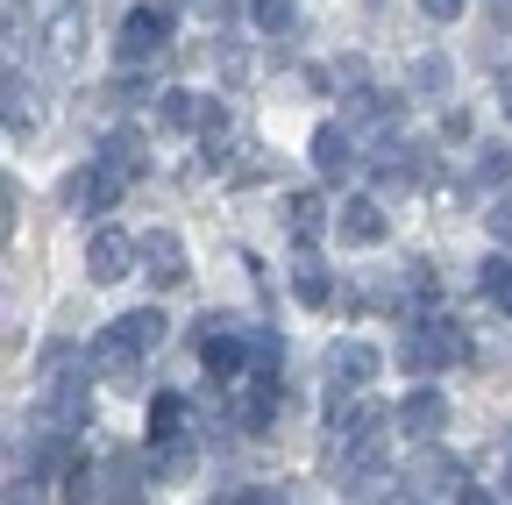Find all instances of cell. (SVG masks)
Segmentation results:
<instances>
[{"label": "cell", "instance_id": "obj_1", "mask_svg": "<svg viewBox=\"0 0 512 505\" xmlns=\"http://www.w3.org/2000/svg\"><path fill=\"white\" fill-rule=\"evenodd\" d=\"M384 427H392V413H384V406H363V413L349 420V434H342V449H335L356 498H370V484L384 477Z\"/></svg>", "mask_w": 512, "mask_h": 505}, {"label": "cell", "instance_id": "obj_2", "mask_svg": "<svg viewBox=\"0 0 512 505\" xmlns=\"http://www.w3.org/2000/svg\"><path fill=\"white\" fill-rule=\"evenodd\" d=\"M86 370H93V377H107L114 392H136V385H143V342H136V335H128V328L114 321V328H100V335H93V349H86Z\"/></svg>", "mask_w": 512, "mask_h": 505}, {"label": "cell", "instance_id": "obj_3", "mask_svg": "<svg viewBox=\"0 0 512 505\" xmlns=\"http://www.w3.org/2000/svg\"><path fill=\"white\" fill-rule=\"evenodd\" d=\"M200 363L214 385H235V377H249V335H235V321L221 313L214 328H200Z\"/></svg>", "mask_w": 512, "mask_h": 505}, {"label": "cell", "instance_id": "obj_4", "mask_svg": "<svg viewBox=\"0 0 512 505\" xmlns=\"http://www.w3.org/2000/svg\"><path fill=\"white\" fill-rule=\"evenodd\" d=\"M164 43H171V8H136L114 36L121 65H150V57H164Z\"/></svg>", "mask_w": 512, "mask_h": 505}, {"label": "cell", "instance_id": "obj_5", "mask_svg": "<svg viewBox=\"0 0 512 505\" xmlns=\"http://www.w3.org/2000/svg\"><path fill=\"white\" fill-rule=\"evenodd\" d=\"M470 342H463V328L456 321H434V313H420L413 321V342H406V363L413 370H441V363H456Z\"/></svg>", "mask_w": 512, "mask_h": 505}, {"label": "cell", "instance_id": "obj_6", "mask_svg": "<svg viewBox=\"0 0 512 505\" xmlns=\"http://www.w3.org/2000/svg\"><path fill=\"white\" fill-rule=\"evenodd\" d=\"M377 377V349H363V342H342L335 356H328V413H342L363 385Z\"/></svg>", "mask_w": 512, "mask_h": 505}, {"label": "cell", "instance_id": "obj_7", "mask_svg": "<svg viewBox=\"0 0 512 505\" xmlns=\"http://www.w3.org/2000/svg\"><path fill=\"white\" fill-rule=\"evenodd\" d=\"M399 484H406L399 498H456V491H463V463H456V456H441V449H420V456L406 463Z\"/></svg>", "mask_w": 512, "mask_h": 505}, {"label": "cell", "instance_id": "obj_8", "mask_svg": "<svg viewBox=\"0 0 512 505\" xmlns=\"http://www.w3.org/2000/svg\"><path fill=\"white\" fill-rule=\"evenodd\" d=\"M0 121H8V136H36L43 129V100H36V86H29V72H0Z\"/></svg>", "mask_w": 512, "mask_h": 505}, {"label": "cell", "instance_id": "obj_9", "mask_svg": "<svg viewBox=\"0 0 512 505\" xmlns=\"http://www.w3.org/2000/svg\"><path fill=\"white\" fill-rule=\"evenodd\" d=\"M86 271H93V285H121L128 271H136V242H128L121 228H100L86 242Z\"/></svg>", "mask_w": 512, "mask_h": 505}, {"label": "cell", "instance_id": "obj_10", "mask_svg": "<svg viewBox=\"0 0 512 505\" xmlns=\"http://www.w3.org/2000/svg\"><path fill=\"white\" fill-rule=\"evenodd\" d=\"M136 257L150 264V278H157L164 292H178V285H185V249H178V235H171V228H150V235L136 242Z\"/></svg>", "mask_w": 512, "mask_h": 505}, {"label": "cell", "instance_id": "obj_11", "mask_svg": "<svg viewBox=\"0 0 512 505\" xmlns=\"http://www.w3.org/2000/svg\"><path fill=\"white\" fill-rule=\"evenodd\" d=\"M43 36H50V57H57V65H79V50H86V8H79V0H64Z\"/></svg>", "mask_w": 512, "mask_h": 505}, {"label": "cell", "instance_id": "obj_12", "mask_svg": "<svg viewBox=\"0 0 512 505\" xmlns=\"http://www.w3.org/2000/svg\"><path fill=\"white\" fill-rule=\"evenodd\" d=\"M441 420H448V399H441L434 385H420V392L399 406V427H406V434H420V441H434V434H441Z\"/></svg>", "mask_w": 512, "mask_h": 505}, {"label": "cell", "instance_id": "obj_13", "mask_svg": "<svg viewBox=\"0 0 512 505\" xmlns=\"http://www.w3.org/2000/svg\"><path fill=\"white\" fill-rule=\"evenodd\" d=\"M121 193H128V178H121V171H107V164H93V171L72 185V200H86V214H107Z\"/></svg>", "mask_w": 512, "mask_h": 505}, {"label": "cell", "instance_id": "obj_14", "mask_svg": "<svg viewBox=\"0 0 512 505\" xmlns=\"http://www.w3.org/2000/svg\"><path fill=\"white\" fill-rule=\"evenodd\" d=\"M313 171H320V178H349V171H356L342 129H320V136H313Z\"/></svg>", "mask_w": 512, "mask_h": 505}, {"label": "cell", "instance_id": "obj_15", "mask_svg": "<svg viewBox=\"0 0 512 505\" xmlns=\"http://www.w3.org/2000/svg\"><path fill=\"white\" fill-rule=\"evenodd\" d=\"M342 242H356V249L384 242V207H377V200H356V207H342Z\"/></svg>", "mask_w": 512, "mask_h": 505}, {"label": "cell", "instance_id": "obj_16", "mask_svg": "<svg viewBox=\"0 0 512 505\" xmlns=\"http://www.w3.org/2000/svg\"><path fill=\"white\" fill-rule=\"evenodd\" d=\"M100 164L121 171V178H136V171H143V136H136V129H114L107 150H100Z\"/></svg>", "mask_w": 512, "mask_h": 505}, {"label": "cell", "instance_id": "obj_17", "mask_svg": "<svg viewBox=\"0 0 512 505\" xmlns=\"http://www.w3.org/2000/svg\"><path fill=\"white\" fill-rule=\"evenodd\" d=\"M150 441H185V399H178V392H157V406H150Z\"/></svg>", "mask_w": 512, "mask_h": 505}, {"label": "cell", "instance_id": "obj_18", "mask_svg": "<svg viewBox=\"0 0 512 505\" xmlns=\"http://www.w3.org/2000/svg\"><path fill=\"white\" fill-rule=\"evenodd\" d=\"M285 221H292V235H299V242H320V228H328V207H320V193H299Z\"/></svg>", "mask_w": 512, "mask_h": 505}, {"label": "cell", "instance_id": "obj_19", "mask_svg": "<svg viewBox=\"0 0 512 505\" xmlns=\"http://www.w3.org/2000/svg\"><path fill=\"white\" fill-rule=\"evenodd\" d=\"M292 292H299V306H328V292H335V285H328V271L306 257V264L292 271Z\"/></svg>", "mask_w": 512, "mask_h": 505}, {"label": "cell", "instance_id": "obj_20", "mask_svg": "<svg viewBox=\"0 0 512 505\" xmlns=\"http://www.w3.org/2000/svg\"><path fill=\"white\" fill-rule=\"evenodd\" d=\"M271 413H278V385H271V377H256V392L242 406V427H271Z\"/></svg>", "mask_w": 512, "mask_h": 505}, {"label": "cell", "instance_id": "obj_21", "mask_svg": "<svg viewBox=\"0 0 512 505\" xmlns=\"http://www.w3.org/2000/svg\"><path fill=\"white\" fill-rule=\"evenodd\" d=\"M249 15H256V29H264V36H285V29H292V0H249Z\"/></svg>", "mask_w": 512, "mask_h": 505}, {"label": "cell", "instance_id": "obj_22", "mask_svg": "<svg viewBox=\"0 0 512 505\" xmlns=\"http://www.w3.org/2000/svg\"><path fill=\"white\" fill-rule=\"evenodd\" d=\"M121 328L136 335L143 349H157V342H164V313H157V306H143V313H121Z\"/></svg>", "mask_w": 512, "mask_h": 505}, {"label": "cell", "instance_id": "obj_23", "mask_svg": "<svg viewBox=\"0 0 512 505\" xmlns=\"http://www.w3.org/2000/svg\"><path fill=\"white\" fill-rule=\"evenodd\" d=\"M157 121H164V129H192V121H200V100H192V93H164Z\"/></svg>", "mask_w": 512, "mask_h": 505}, {"label": "cell", "instance_id": "obj_24", "mask_svg": "<svg viewBox=\"0 0 512 505\" xmlns=\"http://www.w3.org/2000/svg\"><path fill=\"white\" fill-rule=\"evenodd\" d=\"M349 114H356V121H392V114H399V93H356Z\"/></svg>", "mask_w": 512, "mask_h": 505}, {"label": "cell", "instance_id": "obj_25", "mask_svg": "<svg viewBox=\"0 0 512 505\" xmlns=\"http://www.w3.org/2000/svg\"><path fill=\"white\" fill-rule=\"evenodd\" d=\"M477 178H484V185H505V178H512V150H498V143H491V150L477 157Z\"/></svg>", "mask_w": 512, "mask_h": 505}, {"label": "cell", "instance_id": "obj_26", "mask_svg": "<svg viewBox=\"0 0 512 505\" xmlns=\"http://www.w3.org/2000/svg\"><path fill=\"white\" fill-rule=\"evenodd\" d=\"M484 292H491V299H505V313H512V264H498V257H491V264H484Z\"/></svg>", "mask_w": 512, "mask_h": 505}, {"label": "cell", "instance_id": "obj_27", "mask_svg": "<svg viewBox=\"0 0 512 505\" xmlns=\"http://www.w3.org/2000/svg\"><path fill=\"white\" fill-rule=\"evenodd\" d=\"M413 86H420V93H441V86H448V65H441V57H420V65H413Z\"/></svg>", "mask_w": 512, "mask_h": 505}, {"label": "cell", "instance_id": "obj_28", "mask_svg": "<svg viewBox=\"0 0 512 505\" xmlns=\"http://www.w3.org/2000/svg\"><path fill=\"white\" fill-rule=\"evenodd\" d=\"M491 235H498V242L512 249V207H491Z\"/></svg>", "mask_w": 512, "mask_h": 505}, {"label": "cell", "instance_id": "obj_29", "mask_svg": "<svg viewBox=\"0 0 512 505\" xmlns=\"http://www.w3.org/2000/svg\"><path fill=\"white\" fill-rule=\"evenodd\" d=\"M420 8H427L434 22H448V15H463V0H420Z\"/></svg>", "mask_w": 512, "mask_h": 505}, {"label": "cell", "instance_id": "obj_30", "mask_svg": "<svg viewBox=\"0 0 512 505\" xmlns=\"http://www.w3.org/2000/svg\"><path fill=\"white\" fill-rule=\"evenodd\" d=\"M491 29H512V0H491Z\"/></svg>", "mask_w": 512, "mask_h": 505}, {"label": "cell", "instance_id": "obj_31", "mask_svg": "<svg viewBox=\"0 0 512 505\" xmlns=\"http://www.w3.org/2000/svg\"><path fill=\"white\" fill-rule=\"evenodd\" d=\"M498 100H505V121H512V72H505V86H498Z\"/></svg>", "mask_w": 512, "mask_h": 505}, {"label": "cell", "instance_id": "obj_32", "mask_svg": "<svg viewBox=\"0 0 512 505\" xmlns=\"http://www.w3.org/2000/svg\"><path fill=\"white\" fill-rule=\"evenodd\" d=\"M505 491H512V477H505Z\"/></svg>", "mask_w": 512, "mask_h": 505}]
</instances>
